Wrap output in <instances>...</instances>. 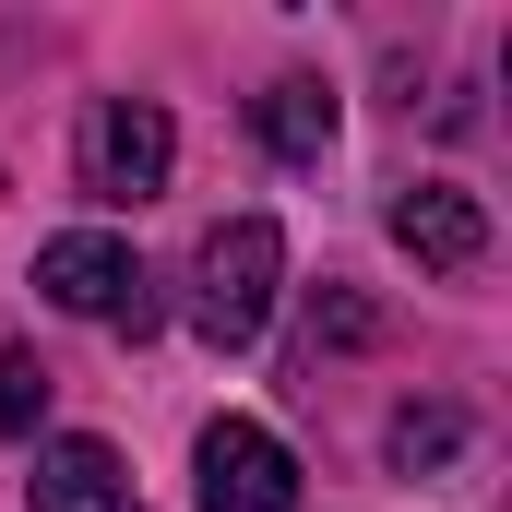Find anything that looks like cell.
I'll return each instance as SVG.
<instances>
[{
	"label": "cell",
	"instance_id": "10",
	"mask_svg": "<svg viewBox=\"0 0 512 512\" xmlns=\"http://www.w3.org/2000/svg\"><path fill=\"white\" fill-rule=\"evenodd\" d=\"M370 334H382V322H370V298H346V286H334V298H310V346H370Z\"/></svg>",
	"mask_w": 512,
	"mask_h": 512
},
{
	"label": "cell",
	"instance_id": "1",
	"mask_svg": "<svg viewBox=\"0 0 512 512\" xmlns=\"http://www.w3.org/2000/svg\"><path fill=\"white\" fill-rule=\"evenodd\" d=\"M274 286H286V239H274V215H227V227L191 251V334H203L215 358L262 346Z\"/></svg>",
	"mask_w": 512,
	"mask_h": 512
},
{
	"label": "cell",
	"instance_id": "2",
	"mask_svg": "<svg viewBox=\"0 0 512 512\" xmlns=\"http://www.w3.org/2000/svg\"><path fill=\"white\" fill-rule=\"evenodd\" d=\"M36 298H48V310H72V322L155 334V274H143V262H131V239H108V227L48 239V251H36Z\"/></svg>",
	"mask_w": 512,
	"mask_h": 512
},
{
	"label": "cell",
	"instance_id": "5",
	"mask_svg": "<svg viewBox=\"0 0 512 512\" xmlns=\"http://www.w3.org/2000/svg\"><path fill=\"white\" fill-rule=\"evenodd\" d=\"M393 251H417L429 274H477V262H489L477 191H453V179H405V191H393Z\"/></svg>",
	"mask_w": 512,
	"mask_h": 512
},
{
	"label": "cell",
	"instance_id": "3",
	"mask_svg": "<svg viewBox=\"0 0 512 512\" xmlns=\"http://www.w3.org/2000/svg\"><path fill=\"white\" fill-rule=\"evenodd\" d=\"M191 501L203 512H298V453L262 429V417H215L203 441H191Z\"/></svg>",
	"mask_w": 512,
	"mask_h": 512
},
{
	"label": "cell",
	"instance_id": "8",
	"mask_svg": "<svg viewBox=\"0 0 512 512\" xmlns=\"http://www.w3.org/2000/svg\"><path fill=\"white\" fill-rule=\"evenodd\" d=\"M453 453H465V417L453 405H405L393 417V465H453Z\"/></svg>",
	"mask_w": 512,
	"mask_h": 512
},
{
	"label": "cell",
	"instance_id": "9",
	"mask_svg": "<svg viewBox=\"0 0 512 512\" xmlns=\"http://www.w3.org/2000/svg\"><path fill=\"white\" fill-rule=\"evenodd\" d=\"M48 417V370H36V346H0V441H24Z\"/></svg>",
	"mask_w": 512,
	"mask_h": 512
},
{
	"label": "cell",
	"instance_id": "7",
	"mask_svg": "<svg viewBox=\"0 0 512 512\" xmlns=\"http://www.w3.org/2000/svg\"><path fill=\"white\" fill-rule=\"evenodd\" d=\"M251 131L286 155V167H322V155H334V84H310V72L262 84V96H251Z\"/></svg>",
	"mask_w": 512,
	"mask_h": 512
},
{
	"label": "cell",
	"instance_id": "6",
	"mask_svg": "<svg viewBox=\"0 0 512 512\" xmlns=\"http://www.w3.org/2000/svg\"><path fill=\"white\" fill-rule=\"evenodd\" d=\"M24 512H143V489L108 441H48L36 477H24Z\"/></svg>",
	"mask_w": 512,
	"mask_h": 512
},
{
	"label": "cell",
	"instance_id": "4",
	"mask_svg": "<svg viewBox=\"0 0 512 512\" xmlns=\"http://www.w3.org/2000/svg\"><path fill=\"white\" fill-rule=\"evenodd\" d=\"M167 167H179V131H167L155 96H108V108L84 120V191H96V203H120V215L155 203Z\"/></svg>",
	"mask_w": 512,
	"mask_h": 512
}]
</instances>
